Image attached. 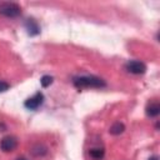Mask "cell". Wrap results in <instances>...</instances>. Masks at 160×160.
<instances>
[{"label":"cell","mask_w":160,"mask_h":160,"mask_svg":"<svg viewBox=\"0 0 160 160\" xmlns=\"http://www.w3.org/2000/svg\"><path fill=\"white\" fill-rule=\"evenodd\" d=\"M15 160H28L26 158H24V156H19V158H16Z\"/></svg>","instance_id":"5bb4252c"},{"label":"cell","mask_w":160,"mask_h":160,"mask_svg":"<svg viewBox=\"0 0 160 160\" xmlns=\"http://www.w3.org/2000/svg\"><path fill=\"white\" fill-rule=\"evenodd\" d=\"M125 69L131 74L140 75V74H144L146 71V65L139 60H130L125 64Z\"/></svg>","instance_id":"3957f363"},{"label":"cell","mask_w":160,"mask_h":160,"mask_svg":"<svg viewBox=\"0 0 160 160\" xmlns=\"http://www.w3.org/2000/svg\"><path fill=\"white\" fill-rule=\"evenodd\" d=\"M9 88H10V85L6 81H1L0 80V92H4L6 90H9Z\"/></svg>","instance_id":"7c38bea8"},{"label":"cell","mask_w":160,"mask_h":160,"mask_svg":"<svg viewBox=\"0 0 160 160\" xmlns=\"http://www.w3.org/2000/svg\"><path fill=\"white\" fill-rule=\"evenodd\" d=\"M89 155L94 160H101L104 158V155H105V150L102 148H92V149H90Z\"/></svg>","instance_id":"ba28073f"},{"label":"cell","mask_w":160,"mask_h":160,"mask_svg":"<svg viewBox=\"0 0 160 160\" xmlns=\"http://www.w3.org/2000/svg\"><path fill=\"white\" fill-rule=\"evenodd\" d=\"M42 102H44V95L39 91L35 95H32L31 98L26 99L25 102H24V106L26 109H29V110H36L39 106L42 105Z\"/></svg>","instance_id":"277c9868"},{"label":"cell","mask_w":160,"mask_h":160,"mask_svg":"<svg viewBox=\"0 0 160 160\" xmlns=\"http://www.w3.org/2000/svg\"><path fill=\"white\" fill-rule=\"evenodd\" d=\"M72 84L78 89H85V88H95L100 89L106 86L105 80L101 78L94 76V75H81V76H75L72 78Z\"/></svg>","instance_id":"6da1fadb"},{"label":"cell","mask_w":160,"mask_h":160,"mask_svg":"<svg viewBox=\"0 0 160 160\" xmlns=\"http://www.w3.org/2000/svg\"><path fill=\"white\" fill-rule=\"evenodd\" d=\"M124 130H125V126H124V124L122 122H120V121H116V122H114L111 126H110V134H112V135H120L121 132H124Z\"/></svg>","instance_id":"9c48e42d"},{"label":"cell","mask_w":160,"mask_h":160,"mask_svg":"<svg viewBox=\"0 0 160 160\" xmlns=\"http://www.w3.org/2000/svg\"><path fill=\"white\" fill-rule=\"evenodd\" d=\"M48 152V149L44 146V145H35L34 148H32V150H31V154L34 155V156H42V155H45Z\"/></svg>","instance_id":"30bf717a"},{"label":"cell","mask_w":160,"mask_h":160,"mask_svg":"<svg viewBox=\"0 0 160 160\" xmlns=\"http://www.w3.org/2000/svg\"><path fill=\"white\" fill-rule=\"evenodd\" d=\"M146 115L149 116V118H155V116H158L159 114H160V105H159V102H156V101H154V102H150L148 106H146Z\"/></svg>","instance_id":"52a82bcc"},{"label":"cell","mask_w":160,"mask_h":160,"mask_svg":"<svg viewBox=\"0 0 160 160\" xmlns=\"http://www.w3.org/2000/svg\"><path fill=\"white\" fill-rule=\"evenodd\" d=\"M21 14V8L16 2H0V15L6 18H16Z\"/></svg>","instance_id":"7a4b0ae2"},{"label":"cell","mask_w":160,"mask_h":160,"mask_svg":"<svg viewBox=\"0 0 160 160\" xmlns=\"http://www.w3.org/2000/svg\"><path fill=\"white\" fill-rule=\"evenodd\" d=\"M148 160H159V158H158V156L155 155V156H151V158H149Z\"/></svg>","instance_id":"4fadbf2b"},{"label":"cell","mask_w":160,"mask_h":160,"mask_svg":"<svg viewBox=\"0 0 160 160\" xmlns=\"http://www.w3.org/2000/svg\"><path fill=\"white\" fill-rule=\"evenodd\" d=\"M52 76H50V75H44L41 79H40V84H41V86L42 88H48V86H50L51 84H52Z\"/></svg>","instance_id":"8fae6325"},{"label":"cell","mask_w":160,"mask_h":160,"mask_svg":"<svg viewBox=\"0 0 160 160\" xmlns=\"http://www.w3.org/2000/svg\"><path fill=\"white\" fill-rule=\"evenodd\" d=\"M18 145V140L15 136H5L1 139L0 141V149L5 152H9V151H12Z\"/></svg>","instance_id":"5b68a950"},{"label":"cell","mask_w":160,"mask_h":160,"mask_svg":"<svg viewBox=\"0 0 160 160\" xmlns=\"http://www.w3.org/2000/svg\"><path fill=\"white\" fill-rule=\"evenodd\" d=\"M25 29L28 31V34L30 36H35V35H39L40 34V26L38 24V21L32 18H29L26 19L25 21Z\"/></svg>","instance_id":"8992f818"}]
</instances>
